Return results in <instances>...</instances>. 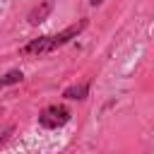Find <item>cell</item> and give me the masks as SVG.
<instances>
[{"label": "cell", "mask_w": 154, "mask_h": 154, "mask_svg": "<svg viewBox=\"0 0 154 154\" xmlns=\"http://www.w3.org/2000/svg\"><path fill=\"white\" fill-rule=\"evenodd\" d=\"M87 24H89L87 19H79V22L70 24L67 29H63L60 34H53V36H38V38L29 41V43L22 48V53H24V55H43V53H51V51L65 46L70 38H77V36L87 29Z\"/></svg>", "instance_id": "1"}, {"label": "cell", "mask_w": 154, "mask_h": 154, "mask_svg": "<svg viewBox=\"0 0 154 154\" xmlns=\"http://www.w3.org/2000/svg\"><path fill=\"white\" fill-rule=\"evenodd\" d=\"M70 118H72V113H70L67 106L51 103V106H46V108L38 113V125H41V128H48V130H55V128H63Z\"/></svg>", "instance_id": "2"}, {"label": "cell", "mask_w": 154, "mask_h": 154, "mask_svg": "<svg viewBox=\"0 0 154 154\" xmlns=\"http://www.w3.org/2000/svg\"><path fill=\"white\" fill-rule=\"evenodd\" d=\"M51 10H53V2H51V0H43L41 5H36V7L29 12V17H26L29 24H41V22L51 14Z\"/></svg>", "instance_id": "3"}, {"label": "cell", "mask_w": 154, "mask_h": 154, "mask_svg": "<svg viewBox=\"0 0 154 154\" xmlns=\"http://www.w3.org/2000/svg\"><path fill=\"white\" fill-rule=\"evenodd\" d=\"M65 99H72V101H82L89 96V82H79V84H70L65 91H63Z\"/></svg>", "instance_id": "4"}, {"label": "cell", "mask_w": 154, "mask_h": 154, "mask_svg": "<svg viewBox=\"0 0 154 154\" xmlns=\"http://www.w3.org/2000/svg\"><path fill=\"white\" fill-rule=\"evenodd\" d=\"M22 72L19 70H10V72H5L2 77H0V87H10V84H17V82H22Z\"/></svg>", "instance_id": "5"}, {"label": "cell", "mask_w": 154, "mask_h": 154, "mask_svg": "<svg viewBox=\"0 0 154 154\" xmlns=\"http://www.w3.org/2000/svg\"><path fill=\"white\" fill-rule=\"evenodd\" d=\"M12 130H14V125H5V128L0 130V144H2V142H5L10 135H12Z\"/></svg>", "instance_id": "6"}, {"label": "cell", "mask_w": 154, "mask_h": 154, "mask_svg": "<svg viewBox=\"0 0 154 154\" xmlns=\"http://www.w3.org/2000/svg\"><path fill=\"white\" fill-rule=\"evenodd\" d=\"M101 2H103V0H91V5H94V7H96V5H101Z\"/></svg>", "instance_id": "7"}]
</instances>
